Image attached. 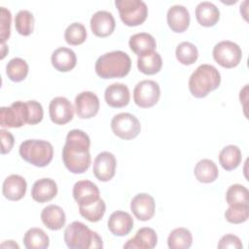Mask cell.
<instances>
[{
	"mask_svg": "<svg viewBox=\"0 0 249 249\" xmlns=\"http://www.w3.org/2000/svg\"><path fill=\"white\" fill-rule=\"evenodd\" d=\"M0 136H1V154H7L9 153L14 144H15V138L13 136V134L5 129H1L0 130Z\"/></svg>",
	"mask_w": 249,
	"mask_h": 249,
	"instance_id": "60d3db41",
	"label": "cell"
},
{
	"mask_svg": "<svg viewBox=\"0 0 249 249\" xmlns=\"http://www.w3.org/2000/svg\"><path fill=\"white\" fill-rule=\"evenodd\" d=\"M166 19L168 26L172 31L181 33L189 27L190 13L183 5H173L167 11Z\"/></svg>",
	"mask_w": 249,
	"mask_h": 249,
	"instance_id": "ac0fdd59",
	"label": "cell"
},
{
	"mask_svg": "<svg viewBox=\"0 0 249 249\" xmlns=\"http://www.w3.org/2000/svg\"><path fill=\"white\" fill-rule=\"evenodd\" d=\"M242 155L240 149L235 145L224 147L219 154V162L228 171L235 169L241 162Z\"/></svg>",
	"mask_w": 249,
	"mask_h": 249,
	"instance_id": "83f0119b",
	"label": "cell"
},
{
	"mask_svg": "<svg viewBox=\"0 0 249 249\" xmlns=\"http://www.w3.org/2000/svg\"><path fill=\"white\" fill-rule=\"evenodd\" d=\"M23 244L27 249H46L49 247L50 238L42 229L31 228L23 236Z\"/></svg>",
	"mask_w": 249,
	"mask_h": 249,
	"instance_id": "f546056e",
	"label": "cell"
},
{
	"mask_svg": "<svg viewBox=\"0 0 249 249\" xmlns=\"http://www.w3.org/2000/svg\"><path fill=\"white\" fill-rule=\"evenodd\" d=\"M87 38V29L81 22H73L64 31V39L67 44L78 46L83 44Z\"/></svg>",
	"mask_w": 249,
	"mask_h": 249,
	"instance_id": "d590c367",
	"label": "cell"
},
{
	"mask_svg": "<svg viewBox=\"0 0 249 249\" xmlns=\"http://www.w3.org/2000/svg\"><path fill=\"white\" fill-rule=\"evenodd\" d=\"M90 28L97 37H107L115 29L116 21L112 13L108 11H97L90 18Z\"/></svg>",
	"mask_w": 249,
	"mask_h": 249,
	"instance_id": "9a60e30c",
	"label": "cell"
},
{
	"mask_svg": "<svg viewBox=\"0 0 249 249\" xmlns=\"http://www.w3.org/2000/svg\"><path fill=\"white\" fill-rule=\"evenodd\" d=\"M19 156L28 163L37 167L47 166L53 160V145L46 140L27 139L19 146Z\"/></svg>",
	"mask_w": 249,
	"mask_h": 249,
	"instance_id": "5b68a950",
	"label": "cell"
},
{
	"mask_svg": "<svg viewBox=\"0 0 249 249\" xmlns=\"http://www.w3.org/2000/svg\"><path fill=\"white\" fill-rule=\"evenodd\" d=\"M131 67L129 55L123 51H113L100 55L95 62V72L102 79L123 78Z\"/></svg>",
	"mask_w": 249,
	"mask_h": 249,
	"instance_id": "7a4b0ae2",
	"label": "cell"
},
{
	"mask_svg": "<svg viewBox=\"0 0 249 249\" xmlns=\"http://www.w3.org/2000/svg\"><path fill=\"white\" fill-rule=\"evenodd\" d=\"M6 74L11 81L21 82L28 74V64L20 57H14L6 65Z\"/></svg>",
	"mask_w": 249,
	"mask_h": 249,
	"instance_id": "1f68e13d",
	"label": "cell"
},
{
	"mask_svg": "<svg viewBox=\"0 0 249 249\" xmlns=\"http://www.w3.org/2000/svg\"><path fill=\"white\" fill-rule=\"evenodd\" d=\"M158 243V235L152 228L144 227L139 229L135 235L128 239L124 248L129 249H152Z\"/></svg>",
	"mask_w": 249,
	"mask_h": 249,
	"instance_id": "44dd1931",
	"label": "cell"
},
{
	"mask_svg": "<svg viewBox=\"0 0 249 249\" xmlns=\"http://www.w3.org/2000/svg\"><path fill=\"white\" fill-rule=\"evenodd\" d=\"M2 45V50H1V58H4V56L6 55V52H8V47L5 44H1Z\"/></svg>",
	"mask_w": 249,
	"mask_h": 249,
	"instance_id": "7bdbcfd3",
	"label": "cell"
},
{
	"mask_svg": "<svg viewBox=\"0 0 249 249\" xmlns=\"http://www.w3.org/2000/svg\"><path fill=\"white\" fill-rule=\"evenodd\" d=\"M106 211V204L102 198H98L90 204L79 206L80 214L89 222H98L104 216Z\"/></svg>",
	"mask_w": 249,
	"mask_h": 249,
	"instance_id": "d6a6232c",
	"label": "cell"
},
{
	"mask_svg": "<svg viewBox=\"0 0 249 249\" xmlns=\"http://www.w3.org/2000/svg\"><path fill=\"white\" fill-rule=\"evenodd\" d=\"M218 248L220 249H226V248H231V249H240L242 248L241 240L238 236L234 234H226L221 237L218 243Z\"/></svg>",
	"mask_w": 249,
	"mask_h": 249,
	"instance_id": "ab89813d",
	"label": "cell"
},
{
	"mask_svg": "<svg viewBox=\"0 0 249 249\" xmlns=\"http://www.w3.org/2000/svg\"><path fill=\"white\" fill-rule=\"evenodd\" d=\"M57 194V185L51 178H41L34 182L31 189L32 198L40 203L52 200Z\"/></svg>",
	"mask_w": 249,
	"mask_h": 249,
	"instance_id": "7402d4cb",
	"label": "cell"
},
{
	"mask_svg": "<svg viewBox=\"0 0 249 249\" xmlns=\"http://www.w3.org/2000/svg\"><path fill=\"white\" fill-rule=\"evenodd\" d=\"M106 103L113 108H122L129 103L130 93L128 88L123 83H114L108 86L104 92Z\"/></svg>",
	"mask_w": 249,
	"mask_h": 249,
	"instance_id": "e0dca14e",
	"label": "cell"
},
{
	"mask_svg": "<svg viewBox=\"0 0 249 249\" xmlns=\"http://www.w3.org/2000/svg\"><path fill=\"white\" fill-rule=\"evenodd\" d=\"M128 45L130 50L138 56L154 52L157 47L155 38L146 32H140L132 35L129 38Z\"/></svg>",
	"mask_w": 249,
	"mask_h": 249,
	"instance_id": "484cf974",
	"label": "cell"
},
{
	"mask_svg": "<svg viewBox=\"0 0 249 249\" xmlns=\"http://www.w3.org/2000/svg\"><path fill=\"white\" fill-rule=\"evenodd\" d=\"M176 58L184 65H191L195 63L198 57V51L196 47L190 42L180 43L175 51Z\"/></svg>",
	"mask_w": 249,
	"mask_h": 249,
	"instance_id": "836d02e7",
	"label": "cell"
},
{
	"mask_svg": "<svg viewBox=\"0 0 249 249\" xmlns=\"http://www.w3.org/2000/svg\"><path fill=\"white\" fill-rule=\"evenodd\" d=\"M64 241L70 249H94L102 248L101 237L96 231L79 221L69 224L64 231Z\"/></svg>",
	"mask_w": 249,
	"mask_h": 249,
	"instance_id": "277c9868",
	"label": "cell"
},
{
	"mask_svg": "<svg viewBox=\"0 0 249 249\" xmlns=\"http://www.w3.org/2000/svg\"><path fill=\"white\" fill-rule=\"evenodd\" d=\"M16 30L23 36H28L34 29V16L28 10H20L15 18Z\"/></svg>",
	"mask_w": 249,
	"mask_h": 249,
	"instance_id": "e575fe53",
	"label": "cell"
},
{
	"mask_svg": "<svg viewBox=\"0 0 249 249\" xmlns=\"http://www.w3.org/2000/svg\"><path fill=\"white\" fill-rule=\"evenodd\" d=\"M132 228L133 219L127 212L117 210L108 219V229L114 235L124 236L130 232Z\"/></svg>",
	"mask_w": 249,
	"mask_h": 249,
	"instance_id": "ffe728a7",
	"label": "cell"
},
{
	"mask_svg": "<svg viewBox=\"0 0 249 249\" xmlns=\"http://www.w3.org/2000/svg\"><path fill=\"white\" fill-rule=\"evenodd\" d=\"M73 197L79 206L90 204L99 198L98 187L89 180H80L73 187Z\"/></svg>",
	"mask_w": 249,
	"mask_h": 249,
	"instance_id": "2e32d148",
	"label": "cell"
},
{
	"mask_svg": "<svg viewBox=\"0 0 249 249\" xmlns=\"http://www.w3.org/2000/svg\"><path fill=\"white\" fill-rule=\"evenodd\" d=\"M249 204H231L225 212V218L229 223L241 224L248 220Z\"/></svg>",
	"mask_w": 249,
	"mask_h": 249,
	"instance_id": "8d00e7d4",
	"label": "cell"
},
{
	"mask_svg": "<svg viewBox=\"0 0 249 249\" xmlns=\"http://www.w3.org/2000/svg\"><path fill=\"white\" fill-rule=\"evenodd\" d=\"M162 66V59L159 53L156 51L138 56L137 67L140 72L146 75H154L160 72Z\"/></svg>",
	"mask_w": 249,
	"mask_h": 249,
	"instance_id": "f1b7e54d",
	"label": "cell"
},
{
	"mask_svg": "<svg viewBox=\"0 0 249 249\" xmlns=\"http://www.w3.org/2000/svg\"><path fill=\"white\" fill-rule=\"evenodd\" d=\"M130 209L138 220L148 221L155 214L156 202L152 196L146 193H141L131 199Z\"/></svg>",
	"mask_w": 249,
	"mask_h": 249,
	"instance_id": "5bb4252c",
	"label": "cell"
},
{
	"mask_svg": "<svg viewBox=\"0 0 249 249\" xmlns=\"http://www.w3.org/2000/svg\"><path fill=\"white\" fill-rule=\"evenodd\" d=\"M2 244H7L8 248H9V247H13V248H18V247H19V246H18L17 243H15L13 240H8L7 242L2 243Z\"/></svg>",
	"mask_w": 249,
	"mask_h": 249,
	"instance_id": "b9f144b4",
	"label": "cell"
},
{
	"mask_svg": "<svg viewBox=\"0 0 249 249\" xmlns=\"http://www.w3.org/2000/svg\"><path fill=\"white\" fill-rule=\"evenodd\" d=\"M220 83L221 75L217 68L211 64H201L191 75L189 89L193 96L202 98L218 89Z\"/></svg>",
	"mask_w": 249,
	"mask_h": 249,
	"instance_id": "3957f363",
	"label": "cell"
},
{
	"mask_svg": "<svg viewBox=\"0 0 249 249\" xmlns=\"http://www.w3.org/2000/svg\"><path fill=\"white\" fill-rule=\"evenodd\" d=\"M50 118L55 124H65L74 116L72 103L64 96H56L52 99L49 105Z\"/></svg>",
	"mask_w": 249,
	"mask_h": 249,
	"instance_id": "8fae6325",
	"label": "cell"
},
{
	"mask_svg": "<svg viewBox=\"0 0 249 249\" xmlns=\"http://www.w3.org/2000/svg\"><path fill=\"white\" fill-rule=\"evenodd\" d=\"M27 184L25 179L18 174H12L8 176L2 186L4 196L9 200H19L26 193Z\"/></svg>",
	"mask_w": 249,
	"mask_h": 249,
	"instance_id": "d6986e66",
	"label": "cell"
},
{
	"mask_svg": "<svg viewBox=\"0 0 249 249\" xmlns=\"http://www.w3.org/2000/svg\"><path fill=\"white\" fill-rule=\"evenodd\" d=\"M89 146L90 139L83 130L72 129L67 133L62 148V160L70 172L81 174L89 169L91 161Z\"/></svg>",
	"mask_w": 249,
	"mask_h": 249,
	"instance_id": "6da1fadb",
	"label": "cell"
},
{
	"mask_svg": "<svg viewBox=\"0 0 249 249\" xmlns=\"http://www.w3.org/2000/svg\"><path fill=\"white\" fill-rule=\"evenodd\" d=\"M213 57L215 61L225 68H233L237 66L242 58L240 47L231 41L225 40L215 45L213 49Z\"/></svg>",
	"mask_w": 249,
	"mask_h": 249,
	"instance_id": "9c48e42d",
	"label": "cell"
},
{
	"mask_svg": "<svg viewBox=\"0 0 249 249\" xmlns=\"http://www.w3.org/2000/svg\"><path fill=\"white\" fill-rule=\"evenodd\" d=\"M41 220L48 229L52 231H58L65 225L66 216L60 206L50 204L42 210Z\"/></svg>",
	"mask_w": 249,
	"mask_h": 249,
	"instance_id": "cb8c5ba5",
	"label": "cell"
},
{
	"mask_svg": "<svg viewBox=\"0 0 249 249\" xmlns=\"http://www.w3.org/2000/svg\"><path fill=\"white\" fill-rule=\"evenodd\" d=\"M196 18L200 25L210 27L219 21L220 11L212 2L202 1L196 7Z\"/></svg>",
	"mask_w": 249,
	"mask_h": 249,
	"instance_id": "603a6c76",
	"label": "cell"
},
{
	"mask_svg": "<svg viewBox=\"0 0 249 249\" xmlns=\"http://www.w3.org/2000/svg\"><path fill=\"white\" fill-rule=\"evenodd\" d=\"M115 5L122 21L127 26L143 23L148 16V7L141 0H116Z\"/></svg>",
	"mask_w": 249,
	"mask_h": 249,
	"instance_id": "8992f818",
	"label": "cell"
},
{
	"mask_svg": "<svg viewBox=\"0 0 249 249\" xmlns=\"http://www.w3.org/2000/svg\"><path fill=\"white\" fill-rule=\"evenodd\" d=\"M99 99L92 91H82L75 97L76 114L81 119H90L99 110Z\"/></svg>",
	"mask_w": 249,
	"mask_h": 249,
	"instance_id": "4fadbf2b",
	"label": "cell"
},
{
	"mask_svg": "<svg viewBox=\"0 0 249 249\" xmlns=\"http://www.w3.org/2000/svg\"><path fill=\"white\" fill-rule=\"evenodd\" d=\"M194 174L197 181L207 184L214 182L218 178L219 170L213 160L209 159H203L196 164Z\"/></svg>",
	"mask_w": 249,
	"mask_h": 249,
	"instance_id": "4316f807",
	"label": "cell"
},
{
	"mask_svg": "<svg viewBox=\"0 0 249 249\" xmlns=\"http://www.w3.org/2000/svg\"><path fill=\"white\" fill-rule=\"evenodd\" d=\"M11 20H12L11 12L8 9H6L5 7H1V23H0L1 44H5V42L10 37Z\"/></svg>",
	"mask_w": 249,
	"mask_h": 249,
	"instance_id": "f35d334b",
	"label": "cell"
},
{
	"mask_svg": "<svg viewBox=\"0 0 249 249\" xmlns=\"http://www.w3.org/2000/svg\"><path fill=\"white\" fill-rule=\"evenodd\" d=\"M160 96V89L157 82L143 80L136 84L133 89V100L141 108H150L156 105Z\"/></svg>",
	"mask_w": 249,
	"mask_h": 249,
	"instance_id": "30bf717a",
	"label": "cell"
},
{
	"mask_svg": "<svg viewBox=\"0 0 249 249\" xmlns=\"http://www.w3.org/2000/svg\"><path fill=\"white\" fill-rule=\"evenodd\" d=\"M192 243V232L186 228L174 229L167 237V245L170 249H188Z\"/></svg>",
	"mask_w": 249,
	"mask_h": 249,
	"instance_id": "4dcf8cb0",
	"label": "cell"
},
{
	"mask_svg": "<svg viewBox=\"0 0 249 249\" xmlns=\"http://www.w3.org/2000/svg\"><path fill=\"white\" fill-rule=\"evenodd\" d=\"M30 123L28 101H16L9 107H1L0 124L3 127H20Z\"/></svg>",
	"mask_w": 249,
	"mask_h": 249,
	"instance_id": "52a82bcc",
	"label": "cell"
},
{
	"mask_svg": "<svg viewBox=\"0 0 249 249\" xmlns=\"http://www.w3.org/2000/svg\"><path fill=\"white\" fill-rule=\"evenodd\" d=\"M111 128L114 134L121 139L129 140L135 138L140 130L139 120L130 113H120L111 120Z\"/></svg>",
	"mask_w": 249,
	"mask_h": 249,
	"instance_id": "ba28073f",
	"label": "cell"
},
{
	"mask_svg": "<svg viewBox=\"0 0 249 249\" xmlns=\"http://www.w3.org/2000/svg\"><path fill=\"white\" fill-rule=\"evenodd\" d=\"M226 200L229 205L242 203L249 204V191L240 184H233L229 187L226 193Z\"/></svg>",
	"mask_w": 249,
	"mask_h": 249,
	"instance_id": "74e56055",
	"label": "cell"
},
{
	"mask_svg": "<svg viewBox=\"0 0 249 249\" xmlns=\"http://www.w3.org/2000/svg\"><path fill=\"white\" fill-rule=\"evenodd\" d=\"M52 64L59 72L72 70L77 63L76 53L69 48H58L52 53Z\"/></svg>",
	"mask_w": 249,
	"mask_h": 249,
	"instance_id": "d4e9b609",
	"label": "cell"
},
{
	"mask_svg": "<svg viewBox=\"0 0 249 249\" xmlns=\"http://www.w3.org/2000/svg\"><path fill=\"white\" fill-rule=\"evenodd\" d=\"M117 160L115 156L107 151L99 153L93 161V174L102 182L110 181L116 172Z\"/></svg>",
	"mask_w": 249,
	"mask_h": 249,
	"instance_id": "7c38bea8",
	"label": "cell"
}]
</instances>
